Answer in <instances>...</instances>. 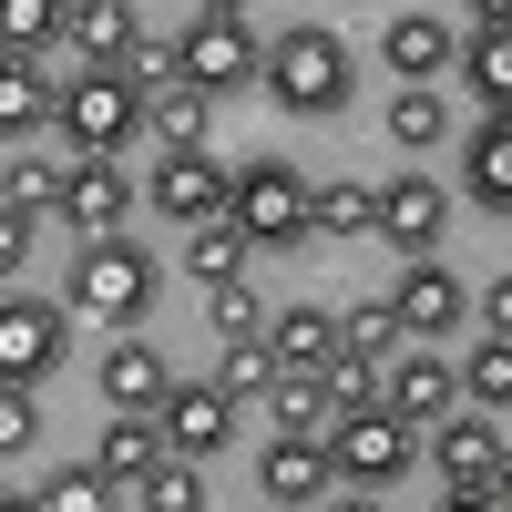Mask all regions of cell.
Returning a JSON list of instances; mask_svg holds the SVG:
<instances>
[{
	"label": "cell",
	"instance_id": "cell-41",
	"mask_svg": "<svg viewBox=\"0 0 512 512\" xmlns=\"http://www.w3.org/2000/svg\"><path fill=\"white\" fill-rule=\"evenodd\" d=\"M441 512H512V502H502V492H451Z\"/></svg>",
	"mask_w": 512,
	"mask_h": 512
},
{
	"label": "cell",
	"instance_id": "cell-27",
	"mask_svg": "<svg viewBox=\"0 0 512 512\" xmlns=\"http://www.w3.org/2000/svg\"><path fill=\"white\" fill-rule=\"evenodd\" d=\"M338 338H349V359H400L410 349V328H400V308H390V297H369V308H349V318H338Z\"/></svg>",
	"mask_w": 512,
	"mask_h": 512
},
{
	"label": "cell",
	"instance_id": "cell-25",
	"mask_svg": "<svg viewBox=\"0 0 512 512\" xmlns=\"http://www.w3.org/2000/svg\"><path fill=\"white\" fill-rule=\"evenodd\" d=\"M461 72H472V93L492 103V123L512 113V31H472L461 41Z\"/></svg>",
	"mask_w": 512,
	"mask_h": 512
},
{
	"label": "cell",
	"instance_id": "cell-42",
	"mask_svg": "<svg viewBox=\"0 0 512 512\" xmlns=\"http://www.w3.org/2000/svg\"><path fill=\"white\" fill-rule=\"evenodd\" d=\"M502 502H512V461H502Z\"/></svg>",
	"mask_w": 512,
	"mask_h": 512
},
{
	"label": "cell",
	"instance_id": "cell-23",
	"mask_svg": "<svg viewBox=\"0 0 512 512\" xmlns=\"http://www.w3.org/2000/svg\"><path fill=\"white\" fill-rule=\"evenodd\" d=\"M318 236H328V246L379 236V185H318Z\"/></svg>",
	"mask_w": 512,
	"mask_h": 512
},
{
	"label": "cell",
	"instance_id": "cell-38",
	"mask_svg": "<svg viewBox=\"0 0 512 512\" xmlns=\"http://www.w3.org/2000/svg\"><path fill=\"white\" fill-rule=\"evenodd\" d=\"M472 318H482V338H512V267H502V277L472 297Z\"/></svg>",
	"mask_w": 512,
	"mask_h": 512
},
{
	"label": "cell",
	"instance_id": "cell-44",
	"mask_svg": "<svg viewBox=\"0 0 512 512\" xmlns=\"http://www.w3.org/2000/svg\"><path fill=\"white\" fill-rule=\"evenodd\" d=\"M502 123H512V113H502Z\"/></svg>",
	"mask_w": 512,
	"mask_h": 512
},
{
	"label": "cell",
	"instance_id": "cell-8",
	"mask_svg": "<svg viewBox=\"0 0 512 512\" xmlns=\"http://www.w3.org/2000/svg\"><path fill=\"white\" fill-rule=\"evenodd\" d=\"M144 195H154V216L164 226H226L236 216V164H216V154H164L154 175H144Z\"/></svg>",
	"mask_w": 512,
	"mask_h": 512
},
{
	"label": "cell",
	"instance_id": "cell-37",
	"mask_svg": "<svg viewBox=\"0 0 512 512\" xmlns=\"http://www.w3.org/2000/svg\"><path fill=\"white\" fill-rule=\"evenodd\" d=\"M31 441H41V400H31V390H0V451L21 461Z\"/></svg>",
	"mask_w": 512,
	"mask_h": 512
},
{
	"label": "cell",
	"instance_id": "cell-43",
	"mask_svg": "<svg viewBox=\"0 0 512 512\" xmlns=\"http://www.w3.org/2000/svg\"><path fill=\"white\" fill-rule=\"evenodd\" d=\"M256 512H277V502H256Z\"/></svg>",
	"mask_w": 512,
	"mask_h": 512
},
{
	"label": "cell",
	"instance_id": "cell-7",
	"mask_svg": "<svg viewBox=\"0 0 512 512\" xmlns=\"http://www.w3.org/2000/svg\"><path fill=\"white\" fill-rule=\"evenodd\" d=\"M62 359H72V308L11 287V297H0V379H11V390H41Z\"/></svg>",
	"mask_w": 512,
	"mask_h": 512
},
{
	"label": "cell",
	"instance_id": "cell-5",
	"mask_svg": "<svg viewBox=\"0 0 512 512\" xmlns=\"http://www.w3.org/2000/svg\"><path fill=\"white\" fill-rule=\"evenodd\" d=\"M328 461H338V482H349V492H390L410 461H420V431H410L390 400L338 410V420H328Z\"/></svg>",
	"mask_w": 512,
	"mask_h": 512
},
{
	"label": "cell",
	"instance_id": "cell-14",
	"mask_svg": "<svg viewBox=\"0 0 512 512\" xmlns=\"http://www.w3.org/2000/svg\"><path fill=\"white\" fill-rule=\"evenodd\" d=\"M379 400H390L410 431H441V420L461 410V369H451V359H431V349H400V359H390V379H379Z\"/></svg>",
	"mask_w": 512,
	"mask_h": 512
},
{
	"label": "cell",
	"instance_id": "cell-31",
	"mask_svg": "<svg viewBox=\"0 0 512 512\" xmlns=\"http://www.w3.org/2000/svg\"><path fill=\"white\" fill-rule=\"evenodd\" d=\"M113 492L123 482H103V461H72V472L41 482V512H113Z\"/></svg>",
	"mask_w": 512,
	"mask_h": 512
},
{
	"label": "cell",
	"instance_id": "cell-19",
	"mask_svg": "<svg viewBox=\"0 0 512 512\" xmlns=\"http://www.w3.org/2000/svg\"><path fill=\"white\" fill-rule=\"evenodd\" d=\"M62 41H82V72H123V52H134V11L123 0H62Z\"/></svg>",
	"mask_w": 512,
	"mask_h": 512
},
{
	"label": "cell",
	"instance_id": "cell-34",
	"mask_svg": "<svg viewBox=\"0 0 512 512\" xmlns=\"http://www.w3.org/2000/svg\"><path fill=\"white\" fill-rule=\"evenodd\" d=\"M134 502H144V512H205V472H195V461H164Z\"/></svg>",
	"mask_w": 512,
	"mask_h": 512
},
{
	"label": "cell",
	"instance_id": "cell-21",
	"mask_svg": "<svg viewBox=\"0 0 512 512\" xmlns=\"http://www.w3.org/2000/svg\"><path fill=\"white\" fill-rule=\"evenodd\" d=\"M246 267H256V246H246L236 226H195V236H185V277H195L205 297H226V287H246Z\"/></svg>",
	"mask_w": 512,
	"mask_h": 512
},
{
	"label": "cell",
	"instance_id": "cell-12",
	"mask_svg": "<svg viewBox=\"0 0 512 512\" xmlns=\"http://www.w3.org/2000/svg\"><path fill=\"white\" fill-rule=\"evenodd\" d=\"M134 195H144V175H123V164H72V185H62V205H52V216H62L82 246H103V236H123Z\"/></svg>",
	"mask_w": 512,
	"mask_h": 512
},
{
	"label": "cell",
	"instance_id": "cell-35",
	"mask_svg": "<svg viewBox=\"0 0 512 512\" xmlns=\"http://www.w3.org/2000/svg\"><path fill=\"white\" fill-rule=\"evenodd\" d=\"M52 31H62V0H11L0 11V52H41Z\"/></svg>",
	"mask_w": 512,
	"mask_h": 512
},
{
	"label": "cell",
	"instance_id": "cell-9",
	"mask_svg": "<svg viewBox=\"0 0 512 512\" xmlns=\"http://www.w3.org/2000/svg\"><path fill=\"white\" fill-rule=\"evenodd\" d=\"M338 492V461L318 431H267V451H256V502H277V512H318Z\"/></svg>",
	"mask_w": 512,
	"mask_h": 512
},
{
	"label": "cell",
	"instance_id": "cell-24",
	"mask_svg": "<svg viewBox=\"0 0 512 512\" xmlns=\"http://www.w3.org/2000/svg\"><path fill=\"white\" fill-rule=\"evenodd\" d=\"M461 400H472L482 420H502V410H512V338H482V349L461 359Z\"/></svg>",
	"mask_w": 512,
	"mask_h": 512
},
{
	"label": "cell",
	"instance_id": "cell-6",
	"mask_svg": "<svg viewBox=\"0 0 512 512\" xmlns=\"http://www.w3.org/2000/svg\"><path fill=\"white\" fill-rule=\"evenodd\" d=\"M256 72H267V62H256L246 11H236V0H205V11L185 21V82H195L205 103H216V93H246Z\"/></svg>",
	"mask_w": 512,
	"mask_h": 512
},
{
	"label": "cell",
	"instance_id": "cell-32",
	"mask_svg": "<svg viewBox=\"0 0 512 512\" xmlns=\"http://www.w3.org/2000/svg\"><path fill=\"white\" fill-rule=\"evenodd\" d=\"M216 390L226 400H277V349H267V338H256V349H226L216 359Z\"/></svg>",
	"mask_w": 512,
	"mask_h": 512
},
{
	"label": "cell",
	"instance_id": "cell-16",
	"mask_svg": "<svg viewBox=\"0 0 512 512\" xmlns=\"http://www.w3.org/2000/svg\"><path fill=\"white\" fill-rule=\"evenodd\" d=\"M164 441H175V461H216L236 441V400L216 390V379H175V400H164Z\"/></svg>",
	"mask_w": 512,
	"mask_h": 512
},
{
	"label": "cell",
	"instance_id": "cell-18",
	"mask_svg": "<svg viewBox=\"0 0 512 512\" xmlns=\"http://www.w3.org/2000/svg\"><path fill=\"white\" fill-rule=\"evenodd\" d=\"M441 226H451V195L431 175H390V185H379V236H390L400 256H431Z\"/></svg>",
	"mask_w": 512,
	"mask_h": 512
},
{
	"label": "cell",
	"instance_id": "cell-30",
	"mask_svg": "<svg viewBox=\"0 0 512 512\" xmlns=\"http://www.w3.org/2000/svg\"><path fill=\"white\" fill-rule=\"evenodd\" d=\"M441 134H451V103H441V93H400V103H390V144H400V154H431Z\"/></svg>",
	"mask_w": 512,
	"mask_h": 512
},
{
	"label": "cell",
	"instance_id": "cell-1",
	"mask_svg": "<svg viewBox=\"0 0 512 512\" xmlns=\"http://www.w3.org/2000/svg\"><path fill=\"white\" fill-rule=\"evenodd\" d=\"M154 297H164V256L134 246V236H103V246H82L72 267H62V308H72V318H103V328H123V338L154 318Z\"/></svg>",
	"mask_w": 512,
	"mask_h": 512
},
{
	"label": "cell",
	"instance_id": "cell-29",
	"mask_svg": "<svg viewBox=\"0 0 512 512\" xmlns=\"http://www.w3.org/2000/svg\"><path fill=\"white\" fill-rule=\"evenodd\" d=\"M267 420H277V431H318V441H328V420H338V400H328V379H277V400H267Z\"/></svg>",
	"mask_w": 512,
	"mask_h": 512
},
{
	"label": "cell",
	"instance_id": "cell-39",
	"mask_svg": "<svg viewBox=\"0 0 512 512\" xmlns=\"http://www.w3.org/2000/svg\"><path fill=\"white\" fill-rule=\"evenodd\" d=\"M31 226H41V205H0V267L31 256Z\"/></svg>",
	"mask_w": 512,
	"mask_h": 512
},
{
	"label": "cell",
	"instance_id": "cell-3",
	"mask_svg": "<svg viewBox=\"0 0 512 512\" xmlns=\"http://www.w3.org/2000/svg\"><path fill=\"white\" fill-rule=\"evenodd\" d=\"M349 82H359V62H349V41L328 21H287L267 41V93L287 113H349Z\"/></svg>",
	"mask_w": 512,
	"mask_h": 512
},
{
	"label": "cell",
	"instance_id": "cell-4",
	"mask_svg": "<svg viewBox=\"0 0 512 512\" xmlns=\"http://www.w3.org/2000/svg\"><path fill=\"white\" fill-rule=\"evenodd\" d=\"M144 134H154V103L123 72H72L62 82V144L82 164H123V144H144Z\"/></svg>",
	"mask_w": 512,
	"mask_h": 512
},
{
	"label": "cell",
	"instance_id": "cell-11",
	"mask_svg": "<svg viewBox=\"0 0 512 512\" xmlns=\"http://www.w3.org/2000/svg\"><path fill=\"white\" fill-rule=\"evenodd\" d=\"M379 62L400 72V93H441V72L461 62V31L441 11H390V31H379Z\"/></svg>",
	"mask_w": 512,
	"mask_h": 512
},
{
	"label": "cell",
	"instance_id": "cell-33",
	"mask_svg": "<svg viewBox=\"0 0 512 512\" xmlns=\"http://www.w3.org/2000/svg\"><path fill=\"white\" fill-rule=\"evenodd\" d=\"M62 164H41V154H11V164H0V205H62Z\"/></svg>",
	"mask_w": 512,
	"mask_h": 512
},
{
	"label": "cell",
	"instance_id": "cell-10",
	"mask_svg": "<svg viewBox=\"0 0 512 512\" xmlns=\"http://www.w3.org/2000/svg\"><path fill=\"white\" fill-rule=\"evenodd\" d=\"M502 461H512V431L482 420V410H451L441 431H431V472L451 492H502Z\"/></svg>",
	"mask_w": 512,
	"mask_h": 512
},
{
	"label": "cell",
	"instance_id": "cell-40",
	"mask_svg": "<svg viewBox=\"0 0 512 512\" xmlns=\"http://www.w3.org/2000/svg\"><path fill=\"white\" fill-rule=\"evenodd\" d=\"M318 512H379V492H349V482H338V492H328Z\"/></svg>",
	"mask_w": 512,
	"mask_h": 512
},
{
	"label": "cell",
	"instance_id": "cell-2",
	"mask_svg": "<svg viewBox=\"0 0 512 512\" xmlns=\"http://www.w3.org/2000/svg\"><path fill=\"white\" fill-rule=\"evenodd\" d=\"M256 256H287V246H308L318 236V185L297 175L287 154H246L236 164V216H226Z\"/></svg>",
	"mask_w": 512,
	"mask_h": 512
},
{
	"label": "cell",
	"instance_id": "cell-15",
	"mask_svg": "<svg viewBox=\"0 0 512 512\" xmlns=\"http://www.w3.org/2000/svg\"><path fill=\"white\" fill-rule=\"evenodd\" d=\"M267 349H277V379H328L338 359H349V338H338V308H277L267 318Z\"/></svg>",
	"mask_w": 512,
	"mask_h": 512
},
{
	"label": "cell",
	"instance_id": "cell-13",
	"mask_svg": "<svg viewBox=\"0 0 512 512\" xmlns=\"http://www.w3.org/2000/svg\"><path fill=\"white\" fill-rule=\"evenodd\" d=\"M390 308H400V328H410V349H431V338H451L461 318H472V287H461L451 267H431V256H410L400 287H390Z\"/></svg>",
	"mask_w": 512,
	"mask_h": 512
},
{
	"label": "cell",
	"instance_id": "cell-26",
	"mask_svg": "<svg viewBox=\"0 0 512 512\" xmlns=\"http://www.w3.org/2000/svg\"><path fill=\"white\" fill-rule=\"evenodd\" d=\"M123 82H134L144 103H164V93H185V41H164V31H144L134 52H123Z\"/></svg>",
	"mask_w": 512,
	"mask_h": 512
},
{
	"label": "cell",
	"instance_id": "cell-36",
	"mask_svg": "<svg viewBox=\"0 0 512 512\" xmlns=\"http://www.w3.org/2000/svg\"><path fill=\"white\" fill-rule=\"evenodd\" d=\"M216 338H226V349H256V338H267V308H256V287H226V297H216Z\"/></svg>",
	"mask_w": 512,
	"mask_h": 512
},
{
	"label": "cell",
	"instance_id": "cell-17",
	"mask_svg": "<svg viewBox=\"0 0 512 512\" xmlns=\"http://www.w3.org/2000/svg\"><path fill=\"white\" fill-rule=\"evenodd\" d=\"M164 400H175V369H164V349H144V338L103 349V410H113V420H164Z\"/></svg>",
	"mask_w": 512,
	"mask_h": 512
},
{
	"label": "cell",
	"instance_id": "cell-20",
	"mask_svg": "<svg viewBox=\"0 0 512 512\" xmlns=\"http://www.w3.org/2000/svg\"><path fill=\"white\" fill-rule=\"evenodd\" d=\"M93 461H103V482H123V492H144V482L164 472V461H175V441H164V420H113Z\"/></svg>",
	"mask_w": 512,
	"mask_h": 512
},
{
	"label": "cell",
	"instance_id": "cell-22",
	"mask_svg": "<svg viewBox=\"0 0 512 512\" xmlns=\"http://www.w3.org/2000/svg\"><path fill=\"white\" fill-rule=\"evenodd\" d=\"M461 185H472V205L512 216V123H482V134L461 144Z\"/></svg>",
	"mask_w": 512,
	"mask_h": 512
},
{
	"label": "cell",
	"instance_id": "cell-28",
	"mask_svg": "<svg viewBox=\"0 0 512 512\" xmlns=\"http://www.w3.org/2000/svg\"><path fill=\"white\" fill-rule=\"evenodd\" d=\"M205 123H216V103L185 82V93H164V103H154V144H164V154H205Z\"/></svg>",
	"mask_w": 512,
	"mask_h": 512
}]
</instances>
